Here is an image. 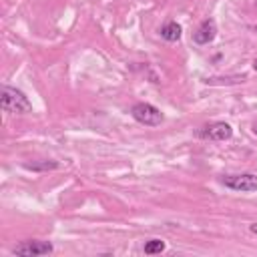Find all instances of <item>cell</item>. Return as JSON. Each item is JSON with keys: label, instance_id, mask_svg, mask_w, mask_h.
Returning a JSON list of instances; mask_svg holds the SVG:
<instances>
[{"label": "cell", "instance_id": "obj_4", "mask_svg": "<svg viewBox=\"0 0 257 257\" xmlns=\"http://www.w3.org/2000/svg\"><path fill=\"white\" fill-rule=\"evenodd\" d=\"M221 183L233 191H241V193H253L257 191V177L253 173H245V175H229L223 177Z\"/></svg>", "mask_w": 257, "mask_h": 257}, {"label": "cell", "instance_id": "obj_9", "mask_svg": "<svg viewBox=\"0 0 257 257\" xmlns=\"http://www.w3.org/2000/svg\"><path fill=\"white\" fill-rule=\"evenodd\" d=\"M245 80V74L241 76H227V78H205L207 84H237V82H243Z\"/></svg>", "mask_w": 257, "mask_h": 257}, {"label": "cell", "instance_id": "obj_5", "mask_svg": "<svg viewBox=\"0 0 257 257\" xmlns=\"http://www.w3.org/2000/svg\"><path fill=\"white\" fill-rule=\"evenodd\" d=\"M201 137L211 139V141H227L233 137V128L227 122H213L205 126V131H201Z\"/></svg>", "mask_w": 257, "mask_h": 257}, {"label": "cell", "instance_id": "obj_13", "mask_svg": "<svg viewBox=\"0 0 257 257\" xmlns=\"http://www.w3.org/2000/svg\"><path fill=\"white\" fill-rule=\"evenodd\" d=\"M253 131H255V133H257V122H255V124H253Z\"/></svg>", "mask_w": 257, "mask_h": 257}, {"label": "cell", "instance_id": "obj_6", "mask_svg": "<svg viewBox=\"0 0 257 257\" xmlns=\"http://www.w3.org/2000/svg\"><path fill=\"white\" fill-rule=\"evenodd\" d=\"M215 34H217V26H215V22H213V20H205V22L195 30L193 40H195L197 44H209V42L215 38Z\"/></svg>", "mask_w": 257, "mask_h": 257}, {"label": "cell", "instance_id": "obj_11", "mask_svg": "<svg viewBox=\"0 0 257 257\" xmlns=\"http://www.w3.org/2000/svg\"><path fill=\"white\" fill-rule=\"evenodd\" d=\"M249 231H251V233H255V235H257V223H253V225H249Z\"/></svg>", "mask_w": 257, "mask_h": 257}, {"label": "cell", "instance_id": "obj_10", "mask_svg": "<svg viewBox=\"0 0 257 257\" xmlns=\"http://www.w3.org/2000/svg\"><path fill=\"white\" fill-rule=\"evenodd\" d=\"M161 251H165V241H161V239H151V241L145 243V253H147V255L161 253Z\"/></svg>", "mask_w": 257, "mask_h": 257}, {"label": "cell", "instance_id": "obj_12", "mask_svg": "<svg viewBox=\"0 0 257 257\" xmlns=\"http://www.w3.org/2000/svg\"><path fill=\"white\" fill-rule=\"evenodd\" d=\"M253 68H255V70H257V60H255V62H253Z\"/></svg>", "mask_w": 257, "mask_h": 257}, {"label": "cell", "instance_id": "obj_7", "mask_svg": "<svg viewBox=\"0 0 257 257\" xmlns=\"http://www.w3.org/2000/svg\"><path fill=\"white\" fill-rule=\"evenodd\" d=\"M161 36L169 42H175L181 38V26L177 22H167L163 28H161Z\"/></svg>", "mask_w": 257, "mask_h": 257}, {"label": "cell", "instance_id": "obj_3", "mask_svg": "<svg viewBox=\"0 0 257 257\" xmlns=\"http://www.w3.org/2000/svg\"><path fill=\"white\" fill-rule=\"evenodd\" d=\"M52 251H54V247L50 241H22L20 245H16L12 249V253L20 255V257H40V255H48Z\"/></svg>", "mask_w": 257, "mask_h": 257}, {"label": "cell", "instance_id": "obj_8", "mask_svg": "<svg viewBox=\"0 0 257 257\" xmlns=\"http://www.w3.org/2000/svg\"><path fill=\"white\" fill-rule=\"evenodd\" d=\"M24 167L30 171H52V169H58V163L56 161H38V163H24Z\"/></svg>", "mask_w": 257, "mask_h": 257}, {"label": "cell", "instance_id": "obj_1", "mask_svg": "<svg viewBox=\"0 0 257 257\" xmlns=\"http://www.w3.org/2000/svg\"><path fill=\"white\" fill-rule=\"evenodd\" d=\"M0 104L6 112H14V114H26L32 110V102L28 100V96L12 86H2L0 88Z\"/></svg>", "mask_w": 257, "mask_h": 257}, {"label": "cell", "instance_id": "obj_2", "mask_svg": "<svg viewBox=\"0 0 257 257\" xmlns=\"http://www.w3.org/2000/svg\"><path fill=\"white\" fill-rule=\"evenodd\" d=\"M131 114H133V118L137 122L147 124V126H157V124L163 122V112L157 106L149 104V102H137L131 108Z\"/></svg>", "mask_w": 257, "mask_h": 257}]
</instances>
